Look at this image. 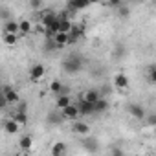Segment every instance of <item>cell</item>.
<instances>
[{"instance_id": "obj_22", "label": "cell", "mask_w": 156, "mask_h": 156, "mask_svg": "<svg viewBox=\"0 0 156 156\" xmlns=\"http://www.w3.org/2000/svg\"><path fill=\"white\" fill-rule=\"evenodd\" d=\"M62 88H64V87H62L61 81H51V83H50V90H51L53 94H62Z\"/></svg>"}, {"instance_id": "obj_20", "label": "cell", "mask_w": 156, "mask_h": 156, "mask_svg": "<svg viewBox=\"0 0 156 156\" xmlns=\"http://www.w3.org/2000/svg\"><path fill=\"white\" fill-rule=\"evenodd\" d=\"M68 105H72V99H70V96H59L57 98V108H66Z\"/></svg>"}, {"instance_id": "obj_4", "label": "cell", "mask_w": 156, "mask_h": 156, "mask_svg": "<svg viewBox=\"0 0 156 156\" xmlns=\"http://www.w3.org/2000/svg\"><path fill=\"white\" fill-rule=\"evenodd\" d=\"M61 116H62V119H77V118H79V110H77L75 103H72L66 108H62L61 110Z\"/></svg>"}, {"instance_id": "obj_9", "label": "cell", "mask_w": 156, "mask_h": 156, "mask_svg": "<svg viewBox=\"0 0 156 156\" xmlns=\"http://www.w3.org/2000/svg\"><path fill=\"white\" fill-rule=\"evenodd\" d=\"M77 107V110H79V116H88V114H94V107L90 105V103H87V101H79L75 105Z\"/></svg>"}, {"instance_id": "obj_3", "label": "cell", "mask_w": 156, "mask_h": 156, "mask_svg": "<svg viewBox=\"0 0 156 156\" xmlns=\"http://www.w3.org/2000/svg\"><path fill=\"white\" fill-rule=\"evenodd\" d=\"M44 73H46L44 64L37 62V64H33V66L30 68V79H31V81H39V79H42V77H44Z\"/></svg>"}, {"instance_id": "obj_11", "label": "cell", "mask_w": 156, "mask_h": 156, "mask_svg": "<svg viewBox=\"0 0 156 156\" xmlns=\"http://www.w3.org/2000/svg\"><path fill=\"white\" fill-rule=\"evenodd\" d=\"M51 41L55 42V48L61 50V48H64L68 44V33H55V37Z\"/></svg>"}, {"instance_id": "obj_1", "label": "cell", "mask_w": 156, "mask_h": 156, "mask_svg": "<svg viewBox=\"0 0 156 156\" xmlns=\"http://www.w3.org/2000/svg\"><path fill=\"white\" fill-rule=\"evenodd\" d=\"M62 68H64L68 73L75 75V73H79V72H81V68H83V61H81V57L72 55V57H68V59L62 62Z\"/></svg>"}, {"instance_id": "obj_16", "label": "cell", "mask_w": 156, "mask_h": 156, "mask_svg": "<svg viewBox=\"0 0 156 156\" xmlns=\"http://www.w3.org/2000/svg\"><path fill=\"white\" fill-rule=\"evenodd\" d=\"M4 33L17 35V33H19V22H15V20H8L6 26H4Z\"/></svg>"}, {"instance_id": "obj_23", "label": "cell", "mask_w": 156, "mask_h": 156, "mask_svg": "<svg viewBox=\"0 0 156 156\" xmlns=\"http://www.w3.org/2000/svg\"><path fill=\"white\" fill-rule=\"evenodd\" d=\"M17 41H19V37H17V35H11V33H4V42H6L8 46H15V44H17Z\"/></svg>"}, {"instance_id": "obj_31", "label": "cell", "mask_w": 156, "mask_h": 156, "mask_svg": "<svg viewBox=\"0 0 156 156\" xmlns=\"http://www.w3.org/2000/svg\"><path fill=\"white\" fill-rule=\"evenodd\" d=\"M17 156H26V154H17Z\"/></svg>"}, {"instance_id": "obj_18", "label": "cell", "mask_w": 156, "mask_h": 156, "mask_svg": "<svg viewBox=\"0 0 156 156\" xmlns=\"http://www.w3.org/2000/svg\"><path fill=\"white\" fill-rule=\"evenodd\" d=\"M11 119H13L17 125H26V123H28V114H26V112H15V114L11 116Z\"/></svg>"}, {"instance_id": "obj_30", "label": "cell", "mask_w": 156, "mask_h": 156, "mask_svg": "<svg viewBox=\"0 0 156 156\" xmlns=\"http://www.w3.org/2000/svg\"><path fill=\"white\" fill-rule=\"evenodd\" d=\"M154 121H156V119H154V116H149V123H151V125H154Z\"/></svg>"}, {"instance_id": "obj_14", "label": "cell", "mask_w": 156, "mask_h": 156, "mask_svg": "<svg viewBox=\"0 0 156 156\" xmlns=\"http://www.w3.org/2000/svg\"><path fill=\"white\" fill-rule=\"evenodd\" d=\"M19 129H20V125H17L11 118L4 123V130H6L8 134H17V132H19Z\"/></svg>"}, {"instance_id": "obj_5", "label": "cell", "mask_w": 156, "mask_h": 156, "mask_svg": "<svg viewBox=\"0 0 156 156\" xmlns=\"http://www.w3.org/2000/svg\"><path fill=\"white\" fill-rule=\"evenodd\" d=\"M127 110H129V114H130L132 118H136V119H143V118H145V108H143L141 105L130 103V105L127 107Z\"/></svg>"}, {"instance_id": "obj_8", "label": "cell", "mask_w": 156, "mask_h": 156, "mask_svg": "<svg viewBox=\"0 0 156 156\" xmlns=\"http://www.w3.org/2000/svg\"><path fill=\"white\" fill-rule=\"evenodd\" d=\"M114 87L119 88V90L129 88V77H127L125 73H118V75L114 77Z\"/></svg>"}, {"instance_id": "obj_27", "label": "cell", "mask_w": 156, "mask_h": 156, "mask_svg": "<svg viewBox=\"0 0 156 156\" xmlns=\"http://www.w3.org/2000/svg\"><path fill=\"white\" fill-rule=\"evenodd\" d=\"M48 118H50V121H55V123H59V121H62V116H59V114H50Z\"/></svg>"}, {"instance_id": "obj_25", "label": "cell", "mask_w": 156, "mask_h": 156, "mask_svg": "<svg viewBox=\"0 0 156 156\" xmlns=\"http://www.w3.org/2000/svg\"><path fill=\"white\" fill-rule=\"evenodd\" d=\"M28 110V103L26 101H19V108H17V112H26Z\"/></svg>"}, {"instance_id": "obj_10", "label": "cell", "mask_w": 156, "mask_h": 156, "mask_svg": "<svg viewBox=\"0 0 156 156\" xmlns=\"http://www.w3.org/2000/svg\"><path fill=\"white\" fill-rule=\"evenodd\" d=\"M73 132H75V134H81V136H87V134L90 132V127H88V123H85V121H75V123H73Z\"/></svg>"}, {"instance_id": "obj_13", "label": "cell", "mask_w": 156, "mask_h": 156, "mask_svg": "<svg viewBox=\"0 0 156 156\" xmlns=\"http://www.w3.org/2000/svg\"><path fill=\"white\" fill-rule=\"evenodd\" d=\"M92 107H94V114H96V112L99 114V112H105V110L108 108V101H107V99H103V98H99Z\"/></svg>"}, {"instance_id": "obj_24", "label": "cell", "mask_w": 156, "mask_h": 156, "mask_svg": "<svg viewBox=\"0 0 156 156\" xmlns=\"http://www.w3.org/2000/svg\"><path fill=\"white\" fill-rule=\"evenodd\" d=\"M118 8H119V17H129V8L125 4H119Z\"/></svg>"}, {"instance_id": "obj_2", "label": "cell", "mask_w": 156, "mask_h": 156, "mask_svg": "<svg viewBox=\"0 0 156 156\" xmlns=\"http://www.w3.org/2000/svg\"><path fill=\"white\" fill-rule=\"evenodd\" d=\"M0 90H2V96H4V99H6L8 105H9V103L13 105V103H19V101H20V98H19V94H17V90H15L13 87L6 85V87H2Z\"/></svg>"}, {"instance_id": "obj_12", "label": "cell", "mask_w": 156, "mask_h": 156, "mask_svg": "<svg viewBox=\"0 0 156 156\" xmlns=\"http://www.w3.org/2000/svg\"><path fill=\"white\" fill-rule=\"evenodd\" d=\"M88 6H90V4L85 2V0H73V2H68L66 9H68V11H77V9H85V8H88Z\"/></svg>"}, {"instance_id": "obj_28", "label": "cell", "mask_w": 156, "mask_h": 156, "mask_svg": "<svg viewBox=\"0 0 156 156\" xmlns=\"http://www.w3.org/2000/svg\"><path fill=\"white\" fill-rule=\"evenodd\" d=\"M8 107V103H6V99H4V96H2V90H0V110H4Z\"/></svg>"}, {"instance_id": "obj_15", "label": "cell", "mask_w": 156, "mask_h": 156, "mask_svg": "<svg viewBox=\"0 0 156 156\" xmlns=\"http://www.w3.org/2000/svg\"><path fill=\"white\" fill-rule=\"evenodd\" d=\"M64 152H66V145H64L62 141L53 143V147H51V156H64Z\"/></svg>"}, {"instance_id": "obj_17", "label": "cell", "mask_w": 156, "mask_h": 156, "mask_svg": "<svg viewBox=\"0 0 156 156\" xmlns=\"http://www.w3.org/2000/svg\"><path fill=\"white\" fill-rule=\"evenodd\" d=\"M72 20L70 19H59V33H70V30H72Z\"/></svg>"}, {"instance_id": "obj_19", "label": "cell", "mask_w": 156, "mask_h": 156, "mask_svg": "<svg viewBox=\"0 0 156 156\" xmlns=\"http://www.w3.org/2000/svg\"><path fill=\"white\" fill-rule=\"evenodd\" d=\"M19 145H20V149H22L24 152H28V151L31 149V145H33L31 136H22V138H20V141H19Z\"/></svg>"}, {"instance_id": "obj_29", "label": "cell", "mask_w": 156, "mask_h": 156, "mask_svg": "<svg viewBox=\"0 0 156 156\" xmlns=\"http://www.w3.org/2000/svg\"><path fill=\"white\" fill-rule=\"evenodd\" d=\"M154 72H156V70H154V66H149V79H151V81H154V79H156V73H154Z\"/></svg>"}, {"instance_id": "obj_7", "label": "cell", "mask_w": 156, "mask_h": 156, "mask_svg": "<svg viewBox=\"0 0 156 156\" xmlns=\"http://www.w3.org/2000/svg\"><path fill=\"white\" fill-rule=\"evenodd\" d=\"M99 98H101L99 90H94V88H92V90H87V92L81 96V99H83V101H87V103H90V105H94Z\"/></svg>"}, {"instance_id": "obj_26", "label": "cell", "mask_w": 156, "mask_h": 156, "mask_svg": "<svg viewBox=\"0 0 156 156\" xmlns=\"http://www.w3.org/2000/svg\"><path fill=\"white\" fill-rule=\"evenodd\" d=\"M30 6H31L33 9H41V8H42V2H41V0H31Z\"/></svg>"}, {"instance_id": "obj_6", "label": "cell", "mask_w": 156, "mask_h": 156, "mask_svg": "<svg viewBox=\"0 0 156 156\" xmlns=\"http://www.w3.org/2000/svg\"><path fill=\"white\" fill-rule=\"evenodd\" d=\"M55 20H57V13H55V11H50V9H48V11H44V13H42V17H41V24L44 26V30H46L48 26H51Z\"/></svg>"}, {"instance_id": "obj_21", "label": "cell", "mask_w": 156, "mask_h": 156, "mask_svg": "<svg viewBox=\"0 0 156 156\" xmlns=\"http://www.w3.org/2000/svg\"><path fill=\"white\" fill-rule=\"evenodd\" d=\"M31 30H33V26H31L30 20H20V22H19V31H20V33L26 35V33H30Z\"/></svg>"}]
</instances>
